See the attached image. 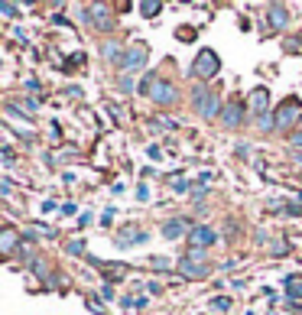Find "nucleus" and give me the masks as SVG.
<instances>
[{"label": "nucleus", "mask_w": 302, "mask_h": 315, "mask_svg": "<svg viewBox=\"0 0 302 315\" xmlns=\"http://www.w3.org/2000/svg\"><path fill=\"white\" fill-rule=\"evenodd\" d=\"M175 94H179V91H175V85H172V82H163V78H159L149 98H153L156 104H163V108H169V104L175 101Z\"/></svg>", "instance_id": "6"}, {"label": "nucleus", "mask_w": 302, "mask_h": 315, "mask_svg": "<svg viewBox=\"0 0 302 315\" xmlns=\"http://www.w3.org/2000/svg\"><path fill=\"white\" fill-rule=\"evenodd\" d=\"M169 186H172V192H189V182H185L182 176H172V179H169Z\"/></svg>", "instance_id": "22"}, {"label": "nucleus", "mask_w": 302, "mask_h": 315, "mask_svg": "<svg viewBox=\"0 0 302 315\" xmlns=\"http://www.w3.org/2000/svg\"><path fill=\"white\" fill-rule=\"evenodd\" d=\"M10 192H13V186H10V179H4V182H0V195H4V198H10Z\"/></svg>", "instance_id": "26"}, {"label": "nucleus", "mask_w": 302, "mask_h": 315, "mask_svg": "<svg viewBox=\"0 0 302 315\" xmlns=\"http://www.w3.org/2000/svg\"><path fill=\"white\" fill-rule=\"evenodd\" d=\"M0 13H4V16H16V13H20V7H16V4H7V0H4V4H0Z\"/></svg>", "instance_id": "23"}, {"label": "nucleus", "mask_w": 302, "mask_h": 315, "mask_svg": "<svg viewBox=\"0 0 302 315\" xmlns=\"http://www.w3.org/2000/svg\"><path fill=\"white\" fill-rule=\"evenodd\" d=\"M65 250L72 253V257H82V253H85V241H82V238H78V241H68Z\"/></svg>", "instance_id": "18"}, {"label": "nucleus", "mask_w": 302, "mask_h": 315, "mask_svg": "<svg viewBox=\"0 0 302 315\" xmlns=\"http://www.w3.org/2000/svg\"><path fill=\"white\" fill-rule=\"evenodd\" d=\"M286 23H289V10L283 4H273L270 7V30H286Z\"/></svg>", "instance_id": "11"}, {"label": "nucleus", "mask_w": 302, "mask_h": 315, "mask_svg": "<svg viewBox=\"0 0 302 315\" xmlns=\"http://www.w3.org/2000/svg\"><path fill=\"white\" fill-rule=\"evenodd\" d=\"M192 198H195V202H202V198H205V189H202V186L192 189Z\"/></svg>", "instance_id": "29"}, {"label": "nucleus", "mask_w": 302, "mask_h": 315, "mask_svg": "<svg viewBox=\"0 0 302 315\" xmlns=\"http://www.w3.org/2000/svg\"><path fill=\"white\" fill-rule=\"evenodd\" d=\"M221 124H224V127H237V124H244V104L228 101V104H224V111H221Z\"/></svg>", "instance_id": "7"}, {"label": "nucleus", "mask_w": 302, "mask_h": 315, "mask_svg": "<svg viewBox=\"0 0 302 315\" xmlns=\"http://www.w3.org/2000/svg\"><path fill=\"white\" fill-rule=\"evenodd\" d=\"M101 273H108V279H123L127 276V264H101Z\"/></svg>", "instance_id": "15"}, {"label": "nucleus", "mask_w": 302, "mask_h": 315, "mask_svg": "<svg viewBox=\"0 0 302 315\" xmlns=\"http://www.w3.org/2000/svg\"><path fill=\"white\" fill-rule=\"evenodd\" d=\"M149 198V189L146 186H137V202H146Z\"/></svg>", "instance_id": "27"}, {"label": "nucleus", "mask_w": 302, "mask_h": 315, "mask_svg": "<svg viewBox=\"0 0 302 315\" xmlns=\"http://www.w3.org/2000/svg\"><path fill=\"white\" fill-rule=\"evenodd\" d=\"M299 42H302V36H299Z\"/></svg>", "instance_id": "32"}, {"label": "nucleus", "mask_w": 302, "mask_h": 315, "mask_svg": "<svg viewBox=\"0 0 302 315\" xmlns=\"http://www.w3.org/2000/svg\"><path fill=\"white\" fill-rule=\"evenodd\" d=\"M266 108H270V91H266V88L250 91V114H254V120H257V117H263Z\"/></svg>", "instance_id": "10"}, {"label": "nucleus", "mask_w": 302, "mask_h": 315, "mask_svg": "<svg viewBox=\"0 0 302 315\" xmlns=\"http://www.w3.org/2000/svg\"><path fill=\"white\" fill-rule=\"evenodd\" d=\"M75 65H85V56H82V52L68 56V62H65V72H75Z\"/></svg>", "instance_id": "21"}, {"label": "nucleus", "mask_w": 302, "mask_h": 315, "mask_svg": "<svg viewBox=\"0 0 302 315\" xmlns=\"http://www.w3.org/2000/svg\"><path fill=\"white\" fill-rule=\"evenodd\" d=\"M299 127H302V120H299Z\"/></svg>", "instance_id": "31"}, {"label": "nucleus", "mask_w": 302, "mask_h": 315, "mask_svg": "<svg viewBox=\"0 0 302 315\" xmlns=\"http://www.w3.org/2000/svg\"><path fill=\"white\" fill-rule=\"evenodd\" d=\"M189 260H198V264H208V253L202 250V247H189V253H185Z\"/></svg>", "instance_id": "20"}, {"label": "nucleus", "mask_w": 302, "mask_h": 315, "mask_svg": "<svg viewBox=\"0 0 302 315\" xmlns=\"http://www.w3.org/2000/svg\"><path fill=\"white\" fill-rule=\"evenodd\" d=\"M257 127H260L263 134H270V130H276V117H273V114H263V117H257Z\"/></svg>", "instance_id": "17"}, {"label": "nucleus", "mask_w": 302, "mask_h": 315, "mask_svg": "<svg viewBox=\"0 0 302 315\" xmlns=\"http://www.w3.org/2000/svg\"><path fill=\"white\" fill-rule=\"evenodd\" d=\"M16 244H20V234H16V227H4V234H0V250H4V253H13Z\"/></svg>", "instance_id": "13"}, {"label": "nucleus", "mask_w": 302, "mask_h": 315, "mask_svg": "<svg viewBox=\"0 0 302 315\" xmlns=\"http://www.w3.org/2000/svg\"><path fill=\"white\" fill-rule=\"evenodd\" d=\"M120 91H133V75H123L120 78Z\"/></svg>", "instance_id": "25"}, {"label": "nucleus", "mask_w": 302, "mask_h": 315, "mask_svg": "<svg viewBox=\"0 0 302 315\" xmlns=\"http://www.w3.org/2000/svg\"><path fill=\"white\" fill-rule=\"evenodd\" d=\"M192 104H195V114L205 117V120H215V117H221V111H224L221 98H218L215 91H208L205 85H198V88L192 91Z\"/></svg>", "instance_id": "1"}, {"label": "nucleus", "mask_w": 302, "mask_h": 315, "mask_svg": "<svg viewBox=\"0 0 302 315\" xmlns=\"http://www.w3.org/2000/svg\"><path fill=\"white\" fill-rule=\"evenodd\" d=\"M137 10L143 13V16H156L159 10H163V4H156V0H143V4H140Z\"/></svg>", "instance_id": "16"}, {"label": "nucleus", "mask_w": 302, "mask_h": 315, "mask_svg": "<svg viewBox=\"0 0 302 315\" xmlns=\"http://www.w3.org/2000/svg\"><path fill=\"white\" fill-rule=\"evenodd\" d=\"M179 273L189 276V279H205V276H208V264H198V260L182 257V260H179Z\"/></svg>", "instance_id": "8"}, {"label": "nucleus", "mask_w": 302, "mask_h": 315, "mask_svg": "<svg viewBox=\"0 0 302 315\" xmlns=\"http://www.w3.org/2000/svg\"><path fill=\"white\" fill-rule=\"evenodd\" d=\"M211 309H215V312H228L231 299H228V296H215V299H211Z\"/></svg>", "instance_id": "19"}, {"label": "nucleus", "mask_w": 302, "mask_h": 315, "mask_svg": "<svg viewBox=\"0 0 302 315\" xmlns=\"http://www.w3.org/2000/svg\"><path fill=\"white\" fill-rule=\"evenodd\" d=\"M91 13L97 16V30H114V16H108V10H104V7H91Z\"/></svg>", "instance_id": "14"}, {"label": "nucleus", "mask_w": 302, "mask_h": 315, "mask_svg": "<svg viewBox=\"0 0 302 315\" xmlns=\"http://www.w3.org/2000/svg\"><path fill=\"white\" fill-rule=\"evenodd\" d=\"M33 273H36V276H49V267L42 264V260H36V264H33Z\"/></svg>", "instance_id": "24"}, {"label": "nucleus", "mask_w": 302, "mask_h": 315, "mask_svg": "<svg viewBox=\"0 0 302 315\" xmlns=\"http://www.w3.org/2000/svg\"><path fill=\"white\" fill-rule=\"evenodd\" d=\"M276 130H289V127H296L299 120H302V104H299V98H286L276 108Z\"/></svg>", "instance_id": "4"}, {"label": "nucleus", "mask_w": 302, "mask_h": 315, "mask_svg": "<svg viewBox=\"0 0 302 315\" xmlns=\"http://www.w3.org/2000/svg\"><path fill=\"white\" fill-rule=\"evenodd\" d=\"M123 42H114V39H108V42H101V56L108 59V62H117L120 65V59H123Z\"/></svg>", "instance_id": "12"}, {"label": "nucleus", "mask_w": 302, "mask_h": 315, "mask_svg": "<svg viewBox=\"0 0 302 315\" xmlns=\"http://www.w3.org/2000/svg\"><path fill=\"white\" fill-rule=\"evenodd\" d=\"M146 59H149V46L143 39H133V42H127V49H123L120 68L127 75H133V72H140V68H146Z\"/></svg>", "instance_id": "2"}, {"label": "nucleus", "mask_w": 302, "mask_h": 315, "mask_svg": "<svg viewBox=\"0 0 302 315\" xmlns=\"http://www.w3.org/2000/svg\"><path fill=\"white\" fill-rule=\"evenodd\" d=\"M182 234H192V227L185 218H172V221H166L163 224V238H169V241H179Z\"/></svg>", "instance_id": "9"}, {"label": "nucleus", "mask_w": 302, "mask_h": 315, "mask_svg": "<svg viewBox=\"0 0 302 315\" xmlns=\"http://www.w3.org/2000/svg\"><path fill=\"white\" fill-rule=\"evenodd\" d=\"M292 146H302V134H296V137H292Z\"/></svg>", "instance_id": "30"}, {"label": "nucleus", "mask_w": 302, "mask_h": 315, "mask_svg": "<svg viewBox=\"0 0 302 315\" xmlns=\"http://www.w3.org/2000/svg\"><path fill=\"white\" fill-rule=\"evenodd\" d=\"M215 238H218V234L211 231L208 224H195L192 234H189V247H202V250H205V247H211V244H215Z\"/></svg>", "instance_id": "5"}, {"label": "nucleus", "mask_w": 302, "mask_h": 315, "mask_svg": "<svg viewBox=\"0 0 302 315\" xmlns=\"http://www.w3.org/2000/svg\"><path fill=\"white\" fill-rule=\"evenodd\" d=\"M218 68H221L218 52H211V49H198V56H195V62H192V75L198 78V82H208V78H215V75H218Z\"/></svg>", "instance_id": "3"}, {"label": "nucleus", "mask_w": 302, "mask_h": 315, "mask_svg": "<svg viewBox=\"0 0 302 315\" xmlns=\"http://www.w3.org/2000/svg\"><path fill=\"white\" fill-rule=\"evenodd\" d=\"M153 267H159V270H166V267H169V260H166V257H153Z\"/></svg>", "instance_id": "28"}]
</instances>
